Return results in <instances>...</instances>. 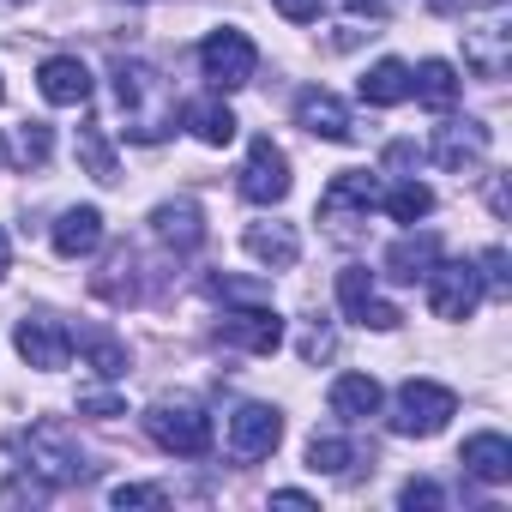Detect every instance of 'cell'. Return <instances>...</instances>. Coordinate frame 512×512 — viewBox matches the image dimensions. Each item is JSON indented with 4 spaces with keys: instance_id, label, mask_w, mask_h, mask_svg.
<instances>
[{
    "instance_id": "1",
    "label": "cell",
    "mask_w": 512,
    "mask_h": 512,
    "mask_svg": "<svg viewBox=\"0 0 512 512\" xmlns=\"http://www.w3.org/2000/svg\"><path fill=\"white\" fill-rule=\"evenodd\" d=\"M115 103H121V115H127V139L157 145V139L175 133V97H169V85L157 79V67H145V61H115Z\"/></svg>"
},
{
    "instance_id": "2",
    "label": "cell",
    "mask_w": 512,
    "mask_h": 512,
    "mask_svg": "<svg viewBox=\"0 0 512 512\" xmlns=\"http://www.w3.org/2000/svg\"><path fill=\"white\" fill-rule=\"evenodd\" d=\"M13 452L25 458V470L31 476H43L49 488H67V482H79L91 464H85V452H79V440H73V428L67 422H31V428H19L13 434Z\"/></svg>"
},
{
    "instance_id": "3",
    "label": "cell",
    "mask_w": 512,
    "mask_h": 512,
    "mask_svg": "<svg viewBox=\"0 0 512 512\" xmlns=\"http://www.w3.org/2000/svg\"><path fill=\"white\" fill-rule=\"evenodd\" d=\"M145 434L175 458H205L211 452V416L193 398H157L145 410Z\"/></svg>"
},
{
    "instance_id": "4",
    "label": "cell",
    "mask_w": 512,
    "mask_h": 512,
    "mask_svg": "<svg viewBox=\"0 0 512 512\" xmlns=\"http://www.w3.org/2000/svg\"><path fill=\"white\" fill-rule=\"evenodd\" d=\"M452 416H458L452 386H440V380H404V386H398V404H392V428H398V434L428 440V434H440Z\"/></svg>"
},
{
    "instance_id": "5",
    "label": "cell",
    "mask_w": 512,
    "mask_h": 512,
    "mask_svg": "<svg viewBox=\"0 0 512 512\" xmlns=\"http://www.w3.org/2000/svg\"><path fill=\"white\" fill-rule=\"evenodd\" d=\"M464 67L476 79H506V67H512V13L500 0L488 7V19L464 25Z\"/></svg>"
},
{
    "instance_id": "6",
    "label": "cell",
    "mask_w": 512,
    "mask_h": 512,
    "mask_svg": "<svg viewBox=\"0 0 512 512\" xmlns=\"http://www.w3.org/2000/svg\"><path fill=\"white\" fill-rule=\"evenodd\" d=\"M422 284H428V308H434V320H470L476 302H482V278H476L470 260H434Z\"/></svg>"
},
{
    "instance_id": "7",
    "label": "cell",
    "mask_w": 512,
    "mask_h": 512,
    "mask_svg": "<svg viewBox=\"0 0 512 512\" xmlns=\"http://www.w3.org/2000/svg\"><path fill=\"white\" fill-rule=\"evenodd\" d=\"M253 67H260V55H253V43L241 31H211L199 43V73L217 85V91H241L253 79Z\"/></svg>"
},
{
    "instance_id": "8",
    "label": "cell",
    "mask_w": 512,
    "mask_h": 512,
    "mask_svg": "<svg viewBox=\"0 0 512 512\" xmlns=\"http://www.w3.org/2000/svg\"><path fill=\"white\" fill-rule=\"evenodd\" d=\"M374 199H380L374 175H368V169H344V175H332V187L320 193V223H332L338 235H350L356 223H368Z\"/></svg>"
},
{
    "instance_id": "9",
    "label": "cell",
    "mask_w": 512,
    "mask_h": 512,
    "mask_svg": "<svg viewBox=\"0 0 512 512\" xmlns=\"http://www.w3.org/2000/svg\"><path fill=\"white\" fill-rule=\"evenodd\" d=\"M290 193V157L260 133L247 145V169H241V199L247 205H278Z\"/></svg>"
},
{
    "instance_id": "10",
    "label": "cell",
    "mask_w": 512,
    "mask_h": 512,
    "mask_svg": "<svg viewBox=\"0 0 512 512\" xmlns=\"http://www.w3.org/2000/svg\"><path fill=\"white\" fill-rule=\"evenodd\" d=\"M278 440H284V416H278L272 404H241V410L229 416V452H235L241 464L272 458Z\"/></svg>"
},
{
    "instance_id": "11",
    "label": "cell",
    "mask_w": 512,
    "mask_h": 512,
    "mask_svg": "<svg viewBox=\"0 0 512 512\" xmlns=\"http://www.w3.org/2000/svg\"><path fill=\"white\" fill-rule=\"evenodd\" d=\"M338 308H344L356 326H374V332H392V326L404 320L392 302H380V290H374V272H368V266H344V272H338Z\"/></svg>"
},
{
    "instance_id": "12",
    "label": "cell",
    "mask_w": 512,
    "mask_h": 512,
    "mask_svg": "<svg viewBox=\"0 0 512 512\" xmlns=\"http://www.w3.org/2000/svg\"><path fill=\"white\" fill-rule=\"evenodd\" d=\"M13 344H19V356H25L31 368H43V374L67 368V356H73V332H67L61 320H49V314H25V320L13 326Z\"/></svg>"
},
{
    "instance_id": "13",
    "label": "cell",
    "mask_w": 512,
    "mask_h": 512,
    "mask_svg": "<svg viewBox=\"0 0 512 512\" xmlns=\"http://www.w3.org/2000/svg\"><path fill=\"white\" fill-rule=\"evenodd\" d=\"M217 338L235 344V350H247V356H272L284 344V320L272 308H235V314L217 320Z\"/></svg>"
},
{
    "instance_id": "14",
    "label": "cell",
    "mask_w": 512,
    "mask_h": 512,
    "mask_svg": "<svg viewBox=\"0 0 512 512\" xmlns=\"http://www.w3.org/2000/svg\"><path fill=\"white\" fill-rule=\"evenodd\" d=\"M37 91H43L55 109H79V103L91 97V67H85L79 55H49V61L37 67Z\"/></svg>"
},
{
    "instance_id": "15",
    "label": "cell",
    "mask_w": 512,
    "mask_h": 512,
    "mask_svg": "<svg viewBox=\"0 0 512 512\" xmlns=\"http://www.w3.org/2000/svg\"><path fill=\"white\" fill-rule=\"evenodd\" d=\"M488 157V127L482 121H446L434 133V163L440 169H476Z\"/></svg>"
},
{
    "instance_id": "16",
    "label": "cell",
    "mask_w": 512,
    "mask_h": 512,
    "mask_svg": "<svg viewBox=\"0 0 512 512\" xmlns=\"http://www.w3.org/2000/svg\"><path fill=\"white\" fill-rule=\"evenodd\" d=\"M296 121H302L314 139H332V145L356 139V127H350V109H344L332 91H302V97H296Z\"/></svg>"
},
{
    "instance_id": "17",
    "label": "cell",
    "mask_w": 512,
    "mask_h": 512,
    "mask_svg": "<svg viewBox=\"0 0 512 512\" xmlns=\"http://www.w3.org/2000/svg\"><path fill=\"white\" fill-rule=\"evenodd\" d=\"M103 247V211L97 205H73L55 217V253L61 260H85V253Z\"/></svg>"
},
{
    "instance_id": "18",
    "label": "cell",
    "mask_w": 512,
    "mask_h": 512,
    "mask_svg": "<svg viewBox=\"0 0 512 512\" xmlns=\"http://www.w3.org/2000/svg\"><path fill=\"white\" fill-rule=\"evenodd\" d=\"M151 229H157V241H169L175 253H193V247L205 241V223H199V205H193V199H163V205L151 211Z\"/></svg>"
},
{
    "instance_id": "19",
    "label": "cell",
    "mask_w": 512,
    "mask_h": 512,
    "mask_svg": "<svg viewBox=\"0 0 512 512\" xmlns=\"http://www.w3.org/2000/svg\"><path fill=\"white\" fill-rule=\"evenodd\" d=\"M440 260V235H398L392 247H386V278H398V284H416V278H428V266Z\"/></svg>"
},
{
    "instance_id": "20",
    "label": "cell",
    "mask_w": 512,
    "mask_h": 512,
    "mask_svg": "<svg viewBox=\"0 0 512 512\" xmlns=\"http://www.w3.org/2000/svg\"><path fill=\"white\" fill-rule=\"evenodd\" d=\"M247 253L260 266H272V272H290L296 260H302V235L290 229V223H253L247 229Z\"/></svg>"
},
{
    "instance_id": "21",
    "label": "cell",
    "mask_w": 512,
    "mask_h": 512,
    "mask_svg": "<svg viewBox=\"0 0 512 512\" xmlns=\"http://www.w3.org/2000/svg\"><path fill=\"white\" fill-rule=\"evenodd\" d=\"M476 482H512V440L506 434H470L458 458Z\"/></svg>"
},
{
    "instance_id": "22",
    "label": "cell",
    "mask_w": 512,
    "mask_h": 512,
    "mask_svg": "<svg viewBox=\"0 0 512 512\" xmlns=\"http://www.w3.org/2000/svg\"><path fill=\"white\" fill-rule=\"evenodd\" d=\"M374 410H380V380H374V374H338V380H332V416L368 422Z\"/></svg>"
},
{
    "instance_id": "23",
    "label": "cell",
    "mask_w": 512,
    "mask_h": 512,
    "mask_svg": "<svg viewBox=\"0 0 512 512\" xmlns=\"http://www.w3.org/2000/svg\"><path fill=\"white\" fill-rule=\"evenodd\" d=\"M404 97H410V67H404V61H374V67L362 73V103L398 109Z\"/></svg>"
},
{
    "instance_id": "24",
    "label": "cell",
    "mask_w": 512,
    "mask_h": 512,
    "mask_svg": "<svg viewBox=\"0 0 512 512\" xmlns=\"http://www.w3.org/2000/svg\"><path fill=\"white\" fill-rule=\"evenodd\" d=\"M410 97L428 103V109H452V103H458V73H452V61H422V67L410 73Z\"/></svg>"
},
{
    "instance_id": "25",
    "label": "cell",
    "mask_w": 512,
    "mask_h": 512,
    "mask_svg": "<svg viewBox=\"0 0 512 512\" xmlns=\"http://www.w3.org/2000/svg\"><path fill=\"white\" fill-rule=\"evenodd\" d=\"M187 127H193V139H205V145H229L241 121H235V109H229V103L205 97V103H193V109H187Z\"/></svg>"
},
{
    "instance_id": "26",
    "label": "cell",
    "mask_w": 512,
    "mask_h": 512,
    "mask_svg": "<svg viewBox=\"0 0 512 512\" xmlns=\"http://www.w3.org/2000/svg\"><path fill=\"white\" fill-rule=\"evenodd\" d=\"M356 464V446L350 440H338V434H314L308 440V470L314 476H344Z\"/></svg>"
},
{
    "instance_id": "27",
    "label": "cell",
    "mask_w": 512,
    "mask_h": 512,
    "mask_svg": "<svg viewBox=\"0 0 512 512\" xmlns=\"http://www.w3.org/2000/svg\"><path fill=\"white\" fill-rule=\"evenodd\" d=\"M386 211H392L398 223H422V217L434 211V187H422V181H398V187L386 193Z\"/></svg>"
},
{
    "instance_id": "28",
    "label": "cell",
    "mask_w": 512,
    "mask_h": 512,
    "mask_svg": "<svg viewBox=\"0 0 512 512\" xmlns=\"http://www.w3.org/2000/svg\"><path fill=\"white\" fill-rule=\"evenodd\" d=\"M79 163H85L97 181H115V151H109L103 127H79Z\"/></svg>"
},
{
    "instance_id": "29",
    "label": "cell",
    "mask_w": 512,
    "mask_h": 512,
    "mask_svg": "<svg viewBox=\"0 0 512 512\" xmlns=\"http://www.w3.org/2000/svg\"><path fill=\"white\" fill-rule=\"evenodd\" d=\"M85 356H91V368L103 374V380H121L127 374V344H115V338H85Z\"/></svg>"
},
{
    "instance_id": "30",
    "label": "cell",
    "mask_w": 512,
    "mask_h": 512,
    "mask_svg": "<svg viewBox=\"0 0 512 512\" xmlns=\"http://www.w3.org/2000/svg\"><path fill=\"white\" fill-rule=\"evenodd\" d=\"M476 278L488 284V296H494V302H506V296H512V278H506V247H488V253H482V272H476Z\"/></svg>"
},
{
    "instance_id": "31",
    "label": "cell",
    "mask_w": 512,
    "mask_h": 512,
    "mask_svg": "<svg viewBox=\"0 0 512 512\" xmlns=\"http://www.w3.org/2000/svg\"><path fill=\"white\" fill-rule=\"evenodd\" d=\"M49 145H55V139H49L43 121H25V127H19V163H49Z\"/></svg>"
},
{
    "instance_id": "32",
    "label": "cell",
    "mask_w": 512,
    "mask_h": 512,
    "mask_svg": "<svg viewBox=\"0 0 512 512\" xmlns=\"http://www.w3.org/2000/svg\"><path fill=\"white\" fill-rule=\"evenodd\" d=\"M79 410H85V416H97V422H115V416H127V404H121L115 392H79Z\"/></svg>"
},
{
    "instance_id": "33",
    "label": "cell",
    "mask_w": 512,
    "mask_h": 512,
    "mask_svg": "<svg viewBox=\"0 0 512 512\" xmlns=\"http://www.w3.org/2000/svg\"><path fill=\"white\" fill-rule=\"evenodd\" d=\"M109 500H115V506L127 512V506H163L169 494H163V488H139V482H121V488H115Z\"/></svg>"
},
{
    "instance_id": "34",
    "label": "cell",
    "mask_w": 512,
    "mask_h": 512,
    "mask_svg": "<svg viewBox=\"0 0 512 512\" xmlns=\"http://www.w3.org/2000/svg\"><path fill=\"white\" fill-rule=\"evenodd\" d=\"M398 500H404V512H434V506H440V488H434V482H404Z\"/></svg>"
},
{
    "instance_id": "35",
    "label": "cell",
    "mask_w": 512,
    "mask_h": 512,
    "mask_svg": "<svg viewBox=\"0 0 512 512\" xmlns=\"http://www.w3.org/2000/svg\"><path fill=\"white\" fill-rule=\"evenodd\" d=\"M272 7H278L290 25H314V19L326 13V0H272Z\"/></svg>"
},
{
    "instance_id": "36",
    "label": "cell",
    "mask_w": 512,
    "mask_h": 512,
    "mask_svg": "<svg viewBox=\"0 0 512 512\" xmlns=\"http://www.w3.org/2000/svg\"><path fill=\"white\" fill-rule=\"evenodd\" d=\"M272 500H278V506H314V500H308V494H302V488H278V494H272Z\"/></svg>"
},
{
    "instance_id": "37",
    "label": "cell",
    "mask_w": 512,
    "mask_h": 512,
    "mask_svg": "<svg viewBox=\"0 0 512 512\" xmlns=\"http://www.w3.org/2000/svg\"><path fill=\"white\" fill-rule=\"evenodd\" d=\"M7 266H13V247H7V229H0V278H7Z\"/></svg>"
},
{
    "instance_id": "38",
    "label": "cell",
    "mask_w": 512,
    "mask_h": 512,
    "mask_svg": "<svg viewBox=\"0 0 512 512\" xmlns=\"http://www.w3.org/2000/svg\"><path fill=\"white\" fill-rule=\"evenodd\" d=\"M0 7H25V0H0Z\"/></svg>"
},
{
    "instance_id": "39",
    "label": "cell",
    "mask_w": 512,
    "mask_h": 512,
    "mask_svg": "<svg viewBox=\"0 0 512 512\" xmlns=\"http://www.w3.org/2000/svg\"><path fill=\"white\" fill-rule=\"evenodd\" d=\"M0 103H7V85H0Z\"/></svg>"
},
{
    "instance_id": "40",
    "label": "cell",
    "mask_w": 512,
    "mask_h": 512,
    "mask_svg": "<svg viewBox=\"0 0 512 512\" xmlns=\"http://www.w3.org/2000/svg\"><path fill=\"white\" fill-rule=\"evenodd\" d=\"M0 163H7V151H0Z\"/></svg>"
}]
</instances>
